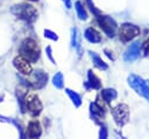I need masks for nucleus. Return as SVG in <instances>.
<instances>
[{"mask_svg":"<svg viewBox=\"0 0 149 139\" xmlns=\"http://www.w3.org/2000/svg\"><path fill=\"white\" fill-rule=\"evenodd\" d=\"M20 55H22L23 57H26L28 61H30L31 63H35L38 61L40 55H41V48L37 44V42L30 37L24 39L20 46Z\"/></svg>","mask_w":149,"mask_h":139,"instance_id":"f257e3e1","label":"nucleus"},{"mask_svg":"<svg viewBox=\"0 0 149 139\" xmlns=\"http://www.w3.org/2000/svg\"><path fill=\"white\" fill-rule=\"evenodd\" d=\"M26 106H27V111L31 116H37L42 111V103H41L38 96L35 95V93L27 95V97H26Z\"/></svg>","mask_w":149,"mask_h":139,"instance_id":"f03ea898","label":"nucleus"},{"mask_svg":"<svg viewBox=\"0 0 149 139\" xmlns=\"http://www.w3.org/2000/svg\"><path fill=\"white\" fill-rule=\"evenodd\" d=\"M139 34H140L139 27H136L134 25H130V23H125L119 29V37L123 42L130 41L132 39H134Z\"/></svg>","mask_w":149,"mask_h":139,"instance_id":"7ed1b4c3","label":"nucleus"},{"mask_svg":"<svg viewBox=\"0 0 149 139\" xmlns=\"http://www.w3.org/2000/svg\"><path fill=\"white\" fill-rule=\"evenodd\" d=\"M13 64L16 68V70L19 72H21L22 75H30L33 71V65L31 62L28 61L26 57H23L22 55H17L14 60H13Z\"/></svg>","mask_w":149,"mask_h":139,"instance_id":"20e7f679","label":"nucleus"},{"mask_svg":"<svg viewBox=\"0 0 149 139\" xmlns=\"http://www.w3.org/2000/svg\"><path fill=\"white\" fill-rule=\"evenodd\" d=\"M42 133V130H41V125L40 123L34 119V120H30L28 126H27V131H26V135L28 138H36V137H40Z\"/></svg>","mask_w":149,"mask_h":139,"instance_id":"39448f33","label":"nucleus"},{"mask_svg":"<svg viewBox=\"0 0 149 139\" xmlns=\"http://www.w3.org/2000/svg\"><path fill=\"white\" fill-rule=\"evenodd\" d=\"M19 8V13L16 15H19V18H23V19H29V16H31L33 19L36 15L35 9L33 8V6L29 5H22V6H16Z\"/></svg>","mask_w":149,"mask_h":139,"instance_id":"423d86ee","label":"nucleus"},{"mask_svg":"<svg viewBox=\"0 0 149 139\" xmlns=\"http://www.w3.org/2000/svg\"><path fill=\"white\" fill-rule=\"evenodd\" d=\"M143 48H144V53H148V50H149V39H148V40L144 42Z\"/></svg>","mask_w":149,"mask_h":139,"instance_id":"0eeeda50","label":"nucleus"},{"mask_svg":"<svg viewBox=\"0 0 149 139\" xmlns=\"http://www.w3.org/2000/svg\"><path fill=\"white\" fill-rule=\"evenodd\" d=\"M29 1H37V0H29Z\"/></svg>","mask_w":149,"mask_h":139,"instance_id":"6e6552de","label":"nucleus"}]
</instances>
